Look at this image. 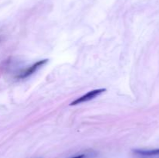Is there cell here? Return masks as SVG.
I'll return each mask as SVG.
<instances>
[{
    "label": "cell",
    "mask_w": 159,
    "mask_h": 158,
    "mask_svg": "<svg viewBox=\"0 0 159 158\" xmlns=\"http://www.w3.org/2000/svg\"><path fill=\"white\" fill-rule=\"evenodd\" d=\"M139 158H159V157H153V156H140Z\"/></svg>",
    "instance_id": "5b68a950"
},
{
    "label": "cell",
    "mask_w": 159,
    "mask_h": 158,
    "mask_svg": "<svg viewBox=\"0 0 159 158\" xmlns=\"http://www.w3.org/2000/svg\"><path fill=\"white\" fill-rule=\"evenodd\" d=\"M48 59L38 60V61L33 64L30 65V66L27 67V68H25V69L19 71L18 74H16V75L15 76V78L20 79V80H21V79L27 78L28 77H30V76L34 74L35 72H37V71H38L40 68H41L43 65L46 64L48 63Z\"/></svg>",
    "instance_id": "6da1fadb"
},
{
    "label": "cell",
    "mask_w": 159,
    "mask_h": 158,
    "mask_svg": "<svg viewBox=\"0 0 159 158\" xmlns=\"http://www.w3.org/2000/svg\"><path fill=\"white\" fill-rule=\"evenodd\" d=\"M85 157H86V155L81 154V155H79V156H74V157H71V158H85Z\"/></svg>",
    "instance_id": "277c9868"
},
{
    "label": "cell",
    "mask_w": 159,
    "mask_h": 158,
    "mask_svg": "<svg viewBox=\"0 0 159 158\" xmlns=\"http://www.w3.org/2000/svg\"><path fill=\"white\" fill-rule=\"evenodd\" d=\"M107 91L106 88H99V89H95V90H93V91H89V92L86 93L85 94L78 98L77 99H75V100L73 101L72 102H71L70 105H79V104L83 103V102H89V101L95 99V98L99 96V94H101L102 93H103L104 91Z\"/></svg>",
    "instance_id": "7a4b0ae2"
},
{
    "label": "cell",
    "mask_w": 159,
    "mask_h": 158,
    "mask_svg": "<svg viewBox=\"0 0 159 158\" xmlns=\"http://www.w3.org/2000/svg\"><path fill=\"white\" fill-rule=\"evenodd\" d=\"M134 153L138 156H159V149L155 150H134Z\"/></svg>",
    "instance_id": "3957f363"
},
{
    "label": "cell",
    "mask_w": 159,
    "mask_h": 158,
    "mask_svg": "<svg viewBox=\"0 0 159 158\" xmlns=\"http://www.w3.org/2000/svg\"><path fill=\"white\" fill-rule=\"evenodd\" d=\"M2 38H3V36H2V33H0V43H1V42H2Z\"/></svg>",
    "instance_id": "8992f818"
}]
</instances>
